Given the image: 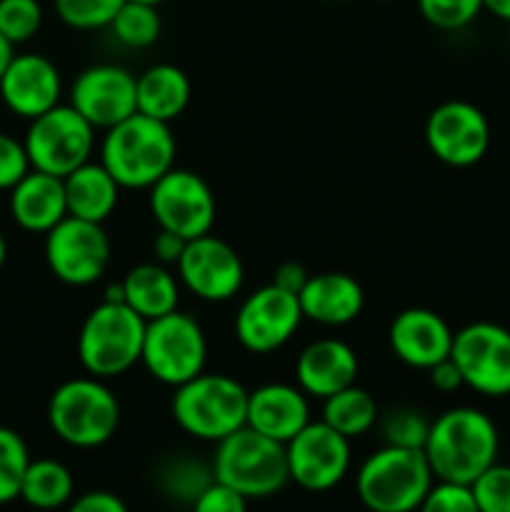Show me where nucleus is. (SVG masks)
Wrapping results in <instances>:
<instances>
[{"mask_svg":"<svg viewBox=\"0 0 510 512\" xmlns=\"http://www.w3.org/2000/svg\"><path fill=\"white\" fill-rule=\"evenodd\" d=\"M500 435L483 410L458 405L430 420L425 458L435 480L470 485L483 470L498 463Z\"/></svg>","mask_w":510,"mask_h":512,"instance_id":"obj_1","label":"nucleus"},{"mask_svg":"<svg viewBox=\"0 0 510 512\" xmlns=\"http://www.w3.org/2000/svg\"><path fill=\"white\" fill-rule=\"evenodd\" d=\"M178 143L170 123L133 113L105 130L100 140V163L123 190H150L175 168Z\"/></svg>","mask_w":510,"mask_h":512,"instance_id":"obj_2","label":"nucleus"},{"mask_svg":"<svg viewBox=\"0 0 510 512\" xmlns=\"http://www.w3.org/2000/svg\"><path fill=\"white\" fill-rule=\"evenodd\" d=\"M48 425L70 448H100L118 433L120 400L105 380L93 375L65 380L48 400Z\"/></svg>","mask_w":510,"mask_h":512,"instance_id":"obj_3","label":"nucleus"},{"mask_svg":"<svg viewBox=\"0 0 510 512\" xmlns=\"http://www.w3.org/2000/svg\"><path fill=\"white\" fill-rule=\"evenodd\" d=\"M170 413L185 435L203 443H220L245 428L248 393L243 383L225 373H200L173 388Z\"/></svg>","mask_w":510,"mask_h":512,"instance_id":"obj_4","label":"nucleus"},{"mask_svg":"<svg viewBox=\"0 0 510 512\" xmlns=\"http://www.w3.org/2000/svg\"><path fill=\"white\" fill-rule=\"evenodd\" d=\"M145 320L123 300H103L85 315L80 325L78 360L93 378H120L140 363Z\"/></svg>","mask_w":510,"mask_h":512,"instance_id":"obj_5","label":"nucleus"},{"mask_svg":"<svg viewBox=\"0 0 510 512\" xmlns=\"http://www.w3.org/2000/svg\"><path fill=\"white\" fill-rule=\"evenodd\" d=\"M433 483L423 450L383 445L360 463L355 493L370 512H415Z\"/></svg>","mask_w":510,"mask_h":512,"instance_id":"obj_6","label":"nucleus"},{"mask_svg":"<svg viewBox=\"0 0 510 512\" xmlns=\"http://www.w3.org/2000/svg\"><path fill=\"white\" fill-rule=\"evenodd\" d=\"M213 475L248 500L270 498L290 483L285 445L253 428H240L215 443Z\"/></svg>","mask_w":510,"mask_h":512,"instance_id":"obj_7","label":"nucleus"},{"mask_svg":"<svg viewBox=\"0 0 510 512\" xmlns=\"http://www.w3.org/2000/svg\"><path fill=\"white\" fill-rule=\"evenodd\" d=\"M208 363V338L198 320L183 310L148 320L140 365L148 375L168 388L188 383Z\"/></svg>","mask_w":510,"mask_h":512,"instance_id":"obj_8","label":"nucleus"},{"mask_svg":"<svg viewBox=\"0 0 510 512\" xmlns=\"http://www.w3.org/2000/svg\"><path fill=\"white\" fill-rule=\"evenodd\" d=\"M95 133L98 130L73 105H55L48 113L28 120L23 145L25 153H28L30 168L65 178L73 170H78L80 165L93 160Z\"/></svg>","mask_w":510,"mask_h":512,"instance_id":"obj_9","label":"nucleus"},{"mask_svg":"<svg viewBox=\"0 0 510 512\" xmlns=\"http://www.w3.org/2000/svg\"><path fill=\"white\" fill-rule=\"evenodd\" d=\"M45 263L60 283L70 288H88L98 283L110 265L108 233L103 223H90L68 215L45 233Z\"/></svg>","mask_w":510,"mask_h":512,"instance_id":"obj_10","label":"nucleus"},{"mask_svg":"<svg viewBox=\"0 0 510 512\" xmlns=\"http://www.w3.org/2000/svg\"><path fill=\"white\" fill-rule=\"evenodd\" d=\"M148 193L150 215L158 230H168L185 240L213 233L218 203L203 175L173 168Z\"/></svg>","mask_w":510,"mask_h":512,"instance_id":"obj_11","label":"nucleus"},{"mask_svg":"<svg viewBox=\"0 0 510 512\" xmlns=\"http://www.w3.org/2000/svg\"><path fill=\"white\" fill-rule=\"evenodd\" d=\"M450 360L458 365L465 388L485 398L510 395V330L503 325L478 320L460 328Z\"/></svg>","mask_w":510,"mask_h":512,"instance_id":"obj_12","label":"nucleus"},{"mask_svg":"<svg viewBox=\"0 0 510 512\" xmlns=\"http://www.w3.org/2000/svg\"><path fill=\"white\" fill-rule=\"evenodd\" d=\"M298 295L268 283L250 293L235 313V340L253 355H268L293 340L303 323Z\"/></svg>","mask_w":510,"mask_h":512,"instance_id":"obj_13","label":"nucleus"},{"mask_svg":"<svg viewBox=\"0 0 510 512\" xmlns=\"http://www.w3.org/2000/svg\"><path fill=\"white\" fill-rule=\"evenodd\" d=\"M288 473L308 493H328L350 470V440L323 420H310L290 443H285Z\"/></svg>","mask_w":510,"mask_h":512,"instance_id":"obj_14","label":"nucleus"},{"mask_svg":"<svg viewBox=\"0 0 510 512\" xmlns=\"http://www.w3.org/2000/svg\"><path fill=\"white\" fill-rule=\"evenodd\" d=\"M425 145L435 160L450 168L480 163L490 148V123L478 105L468 100H445L425 120Z\"/></svg>","mask_w":510,"mask_h":512,"instance_id":"obj_15","label":"nucleus"},{"mask_svg":"<svg viewBox=\"0 0 510 512\" xmlns=\"http://www.w3.org/2000/svg\"><path fill=\"white\" fill-rule=\"evenodd\" d=\"M178 280L188 293L205 303H228L245 283V268L238 250L213 233L188 240L178 265Z\"/></svg>","mask_w":510,"mask_h":512,"instance_id":"obj_16","label":"nucleus"},{"mask_svg":"<svg viewBox=\"0 0 510 512\" xmlns=\"http://www.w3.org/2000/svg\"><path fill=\"white\" fill-rule=\"evenodd\" d=\"M135 80L138 75H133L123 65H90L75 75L73 85H70V105L95 130H108L138 113Z\"/></svg>","mask_w":510,"mask_h":512,"instance_id":"obj_17","label":"nucleus"},{"mask_svg":"<svg viewBox=\"0 0 510 512\" xmlns=\"http://www.w3.org/2000/svg\"><path fill=\"white\" fill-rule=\"evenodd\" d=\"M63 98V75L58 65L40 53H15L0 78V100L13 115L35 120Z\"/></svg>","mask_w":510,"mask_h":512,"instance_id":"obj_18","label":"nucleus"},{"mask_svg":"<svg viewBox=\"0 0 510 512\" xmlns=\"http://www.w3.org/2000/svg\"><path fill=\"white\" fill-rule=\"evenodd\" d=\"M453 338L448 320L430 308L400 310L388 328V345L395 358L425 373L440 360L450 358Z\"/></svg>","mask_w":510,"mask_h":512,"instance_id":"obj_19","label":"nucleus"},{"mask_svg":"<svg viewBox=\"0 0 510 512\" xmlns=\"http://www.w3.org/2000/svg\"><path fill=\"white\" fill-rule=\"evenodd\" d=\"M358 373V355L345 340L338 338L313 340L295 360V385L315 400H325L355 385Z\"/></svg>","mask_w":510,"mask_h":512,"instance_id":"obj_20","label":"nucleus"},{"mask_svg":"<svg viewBox=\"0 0 510 512\" xmlns=\"http://www.w3.org/2000/svg\"><path fill=\"white\" fill-rule=\"evenodd\" d=\"M310 423V398L290 383H265L248 393L245 425L265 438L290 443Z\"/></svg>","mask_w":510,"mask_h":512,"instance_id":"obj_21","label":"nucleus"},{"mask_svg":"<svg viewBox=\"0 0 510 512\" xmlns=\"http://www.w3.org/2000/svg\"><path fill=\"white\" fill-rule=\"evenodd\" d=\"M303 318L325 328H340L360 318L365 308L363 285L348 273H318L310 275L298 295Z\"/></svg>","mask_w":510,"mask_h":512,"instance_id":"obj_22","label":"nucleus"},{"mask_svg":"<svg viewBox=\"0 0 510 512\" xmlns=\"http://www.w3.org/2000/svg\"><path fill=\"white\" fill-rule=\"evenodd\" d=\"M8 208L20 230L45 235L68 218L63 178L30 170L13 190H8Z\"/></svg>","mask_w":510,"mask_h":512,"instance_id":"obj_23","label":"nucleus"},{"mask_svg":"<svg viewBox=\"0 0 510 512\" xmlns=\"http://www.w3.org/2000/svg\"><path fill=\"white\" fill-rule=\"evenodd\" d=\"M120 300L130 310L148 320L163 318V315L178 310L180 303V280L170 273L168 265L140 263L130 268L118 283Z\"/></svg>","mask_w":510,"mask_h":512,"instance_id":"obj_24","label":"nucleus"},{"mask_svg":"<svg viewBox=\"0 0 510 512\" xmlns=\"http://www.w3.org/2000/svg\"><path fill=\"white\" fill-rule=\"evenodd\" d=\"M193 85L188 73L178 65L158 63L145 68L135 80V98H138V113L160 123H173L190 105Z\"/></svg>","mask_w":510,"mask_h":512,"instance_id":"obj_25","label":"nucleus"},{"mask_svg":"<svg viewBox=\"0 0 510 512\" xmlns=\"http://www.w3.org/2000/svg\"><path fill=\"white\" fill-rule=\"evenodd\" d=\"M68 215L90 223H105L115 213L120 200V185L103 163L88 160L63 178Z\"/></svg>","mask_w":510,"mask_h":512,"instance_id":"obj_26","label":"nucleus"},{"mask_svg":"<svg viewBox=\"0 0 510 512\" xmlns=\"http://www.w3.org/2000/svg\"><path fill=\"white\" fill-rule=\"evenodd\" d=\"M75 493V480L68 465L53 458L30 460L20 485V500L33 510H60L68 508Z\"/></svg>","mask_w":510,"mask_h":512,"instance_id":"obj_27","label":"nucleus"},{"mask_svg":"<svg viewBox=\"0 0 510 512\" xmlns=\"http://www.w3.org/2000/svg\"><path fill=\"white\" fill-rule=\"evenodd\" d=\"M378 418L380 408L375 398L355 383L323 400V418L320 420L348 440H353L370 433L378 425Z\"/></svg>","mask_w":510,"mask_h":512,"instance_id":"obj_28","label":"nucleus"},{"mask_svg":"<svg viewBox=\"0 0 510 512\" xmlns=\"http://www.w3.org/2000/svg\"><path fill=\"white\" fill-rule=\"evenodd\" d=\"M160 30H163V20H160L158 8L138 3V0H125L110 23V33L115 35V40L130 50L150 48L160 38Z\"/></svg>","mask_w":510,"mask_h":512,"instance_id":"obj_29","label":"nucleus"},{"mask_svg":"<svg viewBox=\"0 0 510 512\" xmlns=\"http://www.w3.org/2000/svg\"><path fill=\"white\" fill-rule=\"evenodd\" d=\"M213 480V465L203 463V460L198 458H190V455H180V458L168 460V463L160 468V488H163V493L188 505H193V500L198 498Z\"/></svg>","mask_w":510,"mask_h":512,"instance_id":"obj_30","label":"nucleus"},{"mask_svg":"<svg viewBox=\"0 0 510 512\" xmlns=\"http://www.w3.org/2000/svg\"><path fill=\"white\" fill-rule=\"evenodd\" d=\"M30 450L23 435L0 425V505L20 498L23 475L30 465Z\"/></svg>","mask_w":510,"mask_h":512,"instance_id":"obj_31","label":"nucleus"},{"mask_svg":"<svg viewBox=\"0 0 510 512\" xmlns=\"http://www.w3.org/2000/svg\"><path fill=\"white\" fill-rule=\"evenodd\" d=\"M378 423L383 445L410 450L425 448V440H428L430 433V420L420 410L410 408V405H400V408H393L390 413H385L383 420L378 418Z\"/></svg>","mask_w":510,"mask_h":512,"instance_id":"obj_32","label":"nucleus"},{"mask_svg":"<svg viewBox=\"0 0 510 512\" xmlns=\"http://www.w3.org/2000/svg\"><path fill=\"white\" fill-rule=\"evenodd\" d=\"M125 0H53L55 13L73 30L110 28Z\"/></svg>","mask_w":510,"mask_h":512,"instance_id":"obj_33","label":"nucleus"},{"mask_svg":"<svg viewBox=\"0 0 510 512\" xmlns=\"http://www.w3.org/2000/svg\"><path fill=\"white\" fill-rule=\"evenodd\" d=\"M40 25H43L40 0H0V35L8 43H28L38 35Z\"/></svg>","mask_w":510,"mask_h":512,"instance_id":"obj_34","label":"nucleus"},{"mask_svg":"<svg viewBox=\"0 0 510 512\" xmlns=\"http://www.w3.org/2000/svg\"><path fill=\"white\" fill-rule=\"evenodd\" d=\"M425 23L438 30H463L483 13V0H418Z\"/></svg>","mask_w":510,"mask_h":512,"instance_id":"obj_35","label":"nucleus"},{"mask_svg":"<svg viewBox=\"0 0 510 512\" xmlns=\"http://www.w3.org/2000/svg\"><path fill=\"white\" fill-rule=\"evenodd\" d=\"M480 512H510V465L493 463L470 483Z\"/></svg>","mask_w":510,"mask_h":512,"instance_id":"obj_36","label":"nucleus"},{"mask_svg":"<svg viewBox=\"0 0 510 512\" xmlns=\"http://www.w3.org/2000/svg\"><path fill=\"white\" fill-rule=\"evenodd\" d=\"M415 512H480L470 485L435 480Z\"/></svg>","mask_w":510,"mask_h":512,"instance_id":"obj_37","label":"nucleus"},{"mask_svg":"<svg viewBox=\"0 0 510 512\" xmlns=\"http://www.w3.org/2000/svg\"><path fill=\"white\" fill-rule=\"evenodd\" d=\"M30 160L23 140L0 130V193L13 190L30 173Z\"/></svg>","mask_w":510,"mask_h":512,"instance_id":"obj_38","label":"nucleus"},{"mask_svg":"<svg viewBox=\"0 0 510 512\" xmlns=\"http://www.w3.org/2000/svg\"><path fill=\"white\" fill-rule=\"evenodd\" d=\"M190 512H248V498L235 493L228 485L213 480V483L193 500Z\"/></svg>","mask_w":510,"mask_h":512,"instance_id":"obj_39","label":"nucleus"},{"mask_svg":"<svg viewBox=\"0 0 510 512\" xmlns=\"http://www.w3.org/2000/svg\"><path fill=\"white\" fill-rule=\"evenodd\" d=\"M65 512H130L123 498L110 490H90V493L78 495L68 503Z\"/></svg>","mask_w":510,"mask_h":512,"instance_id":"obj_40","label":"nucleus"},{"mask_svg":"<svg viewBox=\"0 0 510 512\" xmlns=\"http://www.w3.org/2000/svg\"><path fill=\"white\" fill-rule=\"evenodd\" d=\"M188 240L180 238V235L168 233V230H158V235L153 238V255L155 263L160 265H178L180 255H183Z\"/></svg>","mask_w":510,"mask_h":512,"instance_id":"obj_41","label":"nucleus"},{"mask_svg":"<svg viewBox=\"0 0 510 512\" xmlns=\"http://www.w3.org/2000/svg\"><path fill=\"white\" fill-rule=\"evenodd\" d=\"M428 380L438 393H455V390L465 388L463 375H460L458 365H455L450 358L440 360L438 365H433V368L428 370Z\"/></svg>","mask_w":510,"mask_h":512,"instance_id":"obj_42","label":"nucleus"},{"mask_svg":"<svg viewBox=\"0 0 510 512\" xmlns=\"http://www.w3.org/2000/svg\"><path fill=\"white\" fill-rule=\"evenodd\" d=\"M308 278L310 273L303 268V265L295 263V260H288V263H280L278 268H275L273 280H270V283L278 285V288L285 290V293L300 295V290L305 288Z\"/></svg>","mask_w":510,"mask_h":512,"instance_id":"obj_43","label":"nucleus"},{"mask_svg":"<svg viewBox=\"0 0 510 512\" xmlns=\"http://www.w3.org/2000/svg\"><path fill=\"white\" fill-rule=\"evenodd\" d=\"M483 8L495 18L510 23V0H483Z\"/></svg>","mask_w":510,"mask_h":512,"instance_id":"obj_44","label":"nucleus"},{"mask_svg":"<svg viewBox=\"0 0 510 512\" xmlns=\"http://www.w3.org/2000/svg\"><path fill=\"white\" fill-rule=\"evenodd\" d=\"M13 55H15V45L8 43V40H5L3 35H0V78H3L5 68H8V65H10Z\"/></svg>","mask_w":510,"mask_h":512,"instance_id":"obj_45","label":"nucleus"},{"mask_svg":"<svg viewBox=\"0 0 510 512\" xmlns=\"http://www.w3.org/2000/svg\"><path fill=\"white\" fill-rule=\"evenodd\" d=\"M5 260H8V240H5L3 230H0V270H3Z\"/></svg>","mask_w":510,"mask_h":512,"instance_id":"obj_46","label":"nucleus"},{"mask_svg":"<svg viewBox=\"0 0 510 512\" xmlns=\"http://www.w3.org/2000/svg\"><path fill=\"white\" fill-rule=\"evenodd\" d=\"M138 3H148V5H155V8H158V5H163L165 0H138Z\"/></svg>","mask_w":510,"mask_h":512,"instance_id":"obj_47","label":"nucleus"},{"mask_svg":"<svg viewBox=\"0 0 510 512\" xmlns=\"http://www.w3.org/2000/svg\"><path fill=\"white\" fill-rule=\"evenodd\" d=\"M378 3H390V0H378Z\"/></svg>","mask_w":510,"mask_h":512,"instance_id":"obj_48","label":"nucleus"}]
</instances>
